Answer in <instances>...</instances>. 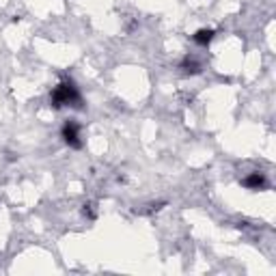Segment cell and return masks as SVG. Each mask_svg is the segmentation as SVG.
I'll use <instances>...</instances> for the list:
<instances>
[{
    "label": "cell",
    "mask_w": 276,
    "mask_h": 276,
    "mask_svg": "<svg viewBox=\"0 0 276 276\" xmlns=\"http://www.w3.org/2000/svg\"><path fill=\"white\" fill-rule=\"evenodd\" d=\"M179 69L183 73H190V76H197V73H201V63L188 54V57H183V61L179 63Z\"/></svg>",
    "instance_id": "obj_4"
},
{
    "label": "cell",
    "mask_w": 276,
    "mask_h": 276,
    "mask_svg": "<svg viewBox=\"0 0 276 276\" xmlns=\"http://www.w3.org/2000/svg\"><path fill=\"white\" fill-rule=\"evenodd\" d=\"M214 35H216L214 29H201V31H197L195 35H192V41H195L197 45H209L211 39H214Z\"/></svg>",
    "instance_id": "obj_5"
},
{
    "label": "cell",
    "mask_w": 276,
    "mask_h": 276,
    "mask_svg": "<svg viewBox=\"0 0 276 276\" xmlns=\"http://www.w3.org/2000/svg\"><path fill=\"white\" fill-rule=\"evenodd\" d=\"M61 136L71 149H82V141H80V125L76 121H67L63 125L61 130Z\"/></svg>",
    "instance_id": "obj_2"
},
{
    "label": "cell",
    "mask_w": 276,
    "mask_h": 276,
    "mask_svg": "<svg viewBox=\"0 0 276 276\" xmlns=\"http://www.w3.org/2000/svg\"><path fill=\"white\" fill-rule=\"evenodd\" d=\"M50 104L54 108H63V106L82 108V95H80V91L76 87V82H73V80H63L61 85L52 91Z\"/></svg>",
    "instance_id": "obj_1"
},
{
    "label": "cell",
    "mask_w": 276,
    "mask_h": 276,
    "mask_svg": "<svg viewBox=\"0 0 276 276\" xmlns=\"http://www.w3.org/2000/svg\"><path fill=\"white\" fill-rule=\"evenodd\" d=\"M242 186L248 188V190H265L270 186V181H268V177H265L263 173H251V175H246V177L242 179Z\"/></svg>",
    "instance_id": "obj_3"
},
{
    "label": "cell",
    "mask_w": 276,
    "mask_h": 276,
    "mask_svg": "<svg viewBox=\"0 0 276 276\" xmlns=\"http://www.w3.org/2000/svg\"><path fill=\"white\" fill-rule=\"evenodd\" d=\"M82 214H85L89 220H95V205L93 203H85V205H82Z\"/></svg>",
    "instance_id": "obj_6"
}]
</instances>
